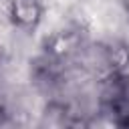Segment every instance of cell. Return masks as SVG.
Wrapping results in <instances>:
<instances>
[{"label": "cell", "mask_w": 129, "mask_h": 129, "mask_svg": "<svg viewBox=\"0 0 129 129\" xmlns=\"http://www.w3.org/2000/svg\"><path fill=\"white\" fill-rule=\"evenodd\" d=\"M87 44L83 38V32L79 28H64L54 32L44 40V56L67 64L69 60H75V56L81 52V48Z\"/></svg>", "instance_id": "obj_1"}, {"label": "cell", "mask_w": 129, "mask_h": 129, "mask_svg": "<svg viewBox=\"0 0 129 129\" xmlns=\"http://www.w3.org/2000/svg\"><path fill=\"white\" fill-rule=\"evenodd\" d=\"M6 16L14 28L22 32H34L44 16L42 0H8Z\"/></svg>", "instance_id": "obj_2"}, {"label": "cell", "mask_w": 129, "mask_h": 129, "mask_svg": "<svg viewBox=\"0 0 129 129\" xmlns=\"http://www.w3.org/2000/svg\"><path fill=\"white\" fill-rule=\"evenodd\" d=\"M71 117H73V111L64 101L50 99L42 111V125H69L73 123Z\"/></svg>", "instance_id": "obj_3"}, {"label": "cell", "mask_w": 129, "mask_h": 129, "mask_svg": "<svg viewBox=\"0 0 129 129\" xmlns=\"http://www.w3.org/2000/svg\"><path fill=\"white\" fill-rule=\"evenodd\" d=\"M121 4H123V10H125V14L129 18V0H121Z\"/></svg>", "instance_id": "obj_4"}]
</instances>
